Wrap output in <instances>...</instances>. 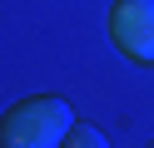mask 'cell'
Listing matches in <instances>:
<instances>
[{
  "mask_svg": "<svg viewBox=\"0 0 154 148\" xmlns=\"http://www.w3.org/2000/svg\"><path fill=\"white\" fill-rule=\"evenodd\" d=\"M75 128V109L55 94H35L0 118V148H60Z\"/></svg>",
  "mask_w": 154,
  "mask_h": 148,
  "instance_id": "obj_1",
  "label": "cell"
},
{
  "mask_svg": "<svg viewBox=\"0 0 154 148\" xmlns=\"http://www.w3.org/2000/svg\"><path fill=\"white\" fill-rule=\"evenodd\" d=\"M109 39L124 59L154 64V0H114L109 5Z\"/></svg>",
  "mask_w": 154,
  "mask_h": 148,
  "instance_id": "obj_2",
  "label": "cell"
},
{
  "mask_svg": "<svg viewBox=\"0 0 154 148\" xmlns=\"http://www.w3.org/2000/svg\"><path fill=\"white\" fill-rule=\"evenodd\" d=\"M60 148H109V138H104L94 123H75L70 133H65V143H60Z\"/></svg>",
  "mask_w": 154,
  "mask_h": 148,
  "instance_id": "obj_3",
  "label": "cell"
}]
</instances>
